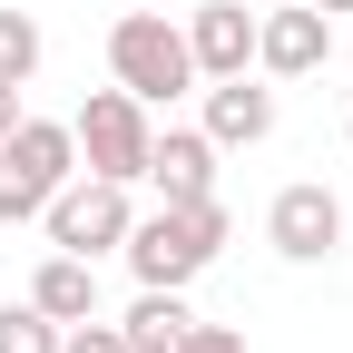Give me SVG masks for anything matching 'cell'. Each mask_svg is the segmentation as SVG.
I'll return each instance as SVG.
<instances>
[{
	"label": "cell",
	"instance_id": "obj_2",
	"mask_svg": "<svg viewBox=\"0 0 353 353\" xmlns=\"http://www.w3.org/2000/svg\"><path fill=\"white\" fill-rule=\"evenodd\" d=\"M59 176H79L69 118H20L10 138H0V226H30V216L59 196Z\"/></svg>",
	"mask_w": 353,
	"mask_h": 353
},
{
	"label": "cell",
	"instance_id": "obj_18",
	"mask_svg": "<svg viewBox=\"0 0 353 353\" xmlns=\"http://www.w3.org/2000/svg\"><path fill=\"white\" fill-rule=\"evenodd\" d=\"M314 10H353V0H314Z\"/></svg>",
	"mask_w": 353,
	"mask_h": 353
},
{
	"label": "cell",
	"instance_id": "obj_10",
	"mask_svg": "<svg viewBox=\"0 0 353 353\" xmlns=\"http://www.w3.org/2000/svg\"><path fill=\"white\" fill-rule=\"evenodd\" d=\"M206 138H216V148H255V138H275V88H255L245 69L216 79V88H206Z\"/></svg>",
	"mask_w": 353,
	"mask_h": 353
},
{
	"label": "cell",
	"instance_id": "obj_13",
	"mask_svg": "<svg viewBox=\"0 0 353 353\" xmlns=\"http://www.w3.org/2000/svg\"><path fill=\"white\" fill-rule=\"evenodd\" d=\"M0 353H59V324L39 314L30 294H20V304H0Z\"/></svg>",
	"mask_w": 353,
	"mask_h": 353
},
{
	"label": "cell",
	"instance_id": "obj_8",
	"mask_svg": "<svg viewBox=\"0 0 353 353\" xmlns=\"http://www.w3.org/2000/svg\"><path fill=\"white\" fill-rule=\"evenodd\" d=\"M187 59H196V79H236V69H255V10H245V0H196Z\"/></svg>",
	"mask_w": 353,
	"mask_h": 353
},
{
	"label": "cell",
	"instance_id": "obj_15",
	"mask_svg": "<svg viewBox=\"0 0 353 353\" xmlns=\"http://www.w3.org/2000/svg\"><path fill=\"white\" fill-rule=\"evenodd\" d=\"M59 353H128V334L88 314V324H59Z\"/></svg>",
	"mask_w": 353,
	"mask_h": 353
},
{
	"label": "cell",
	"instance_id": "obj_6",
	"mask_svg": "<svg viewBox=\"0 0 353 353\" xmlns=\"http://www.w3.org/2000/svg\"><path fill=\"white\" fill-rule=\"evenodd\" d=\"M324 59H334V10L294 0V10H265L255 20V69L265 79H314Z\"/></svg>",
	"mask_w": 353,
	"mask_h": 353
},
{
	"label": "cell",
	"instance_id": "obj_17",
	"mask_svg": "<svg viewBox=\"0 0 353 353\" xmlns=\"http://www.w3.org/2000/svg\"><path fill=\"white\" fill-rule=\"evenodd\" d=\"M20 118H30V108H20V88H10V79H0V138H10V128H20Z\"/></svg>",
	"mask_w": 353,
	"mask_h": 353
},
{
	"label": "cell",
	"instance_id": "obj_19",
	"mask_svg": "<svg viewBox=\"0 0 353 353\" xmlns=\"http://www.w3.org/2000/svg\"><path fill=\"white\" fill-rule=\"evenodd\" d=\"M343 138H353V118H343Z\"/></svg>",
	"mask_w": 353,
	"mask_h": 353
},
{
	"label": "cell",
	"instance_id": "obj_3",
	"mask_svg": "<svg viewBox=\"0 0 353 353\" xmlns=\"http://www.w3.org/2000/svg\"><path fill=\"white\" fill-rule=\"evenodd\" d=\"M69 138H79V157H88V176H108V187H138L148 176V99H128V88H88L79 99V118H69Z\"/></svg>",
	"mask_w": 353,
	"mask_h": 353
},
{
	"label": "cell",
	"instance_id": "obj_1",
	"mask_svg": "<svg viewBox=\"0 0 353 353\" xmlns=\"http://www.w3.org/2000/svg\"><path fill=\"white\" fill-rule=\"evenodd\" d=\"M216 245H226V206H216V196L128 216V236H118V255H128V275H138V285H196L206 265H216Z\"/></svg>",
	"mask_w": 353,
	"mask_h": 353
},
{
	"label": "cell",
	"instance_id": "obj_7",
	"mask_svg": "<svg viewBox=\"0 0 353 353\" xmlns=\"http://www.w3.org/2000/svg\"><path fill=\"white\" fill-rule=\"evenodd\" d=\"M265 245L275 255H294V265H324L334 245H343V206H334V187H285L275 206H265Z\"/></svg>",
	"mask_w": 353,
	"mask_h": 353
},
{
	"label": "cell",
	"instance_id": "obj_4",
	"mask_svg": "<svg viewBox=\"0 0 353 353\" xmlns=\"http://www.w3.org/2000/svg\"><path fill=\"white\" fill-rule=\"evenodd\" d=\"M108 69H118V88L128 99H176V88H196V59H187V30L176 20H157V10H128L118 30H108Z\"/></svg>",
	"mask_w": 353,
	"mask_h": 353
},
{
	"label": "cell",
	"instance_id": "obj_9",
	"mask_svg": "<svg viewBox=\"0 0 353 353\" xmlns=\"http://www.w3.org/2000/svg\"><path fill=\"white\" fill-rule=\"evenodd\" d=\"M148 187H157L167 206L216 196V138H206V128H167V138H148Z\"/></svg>",
	"mask_w": 353,
	"mask_h": 353
},
{
	"label": "cell",
	"instance_id": "obj_5",
	"mask_svg": "<svg viewBox=\"0 0 353 353\" xmlns=\"http://www.w3.org/2000/svg\"><path fill=\"white\" fill-rule=\"evenodd\" d=\"M128 216H138L128 187H108V176H59V196L39 206V226H50L59 255H88V265H99V255L128 236Z\"/></svg>",
	"mask_w": 353,
	"mask_h": 353
},
{
	"label": "cell",
	"instance_id": "obj_12",
	"mask_svg": "<svg viewBox=\"0 0 353 353\" xmlns=\"http://www.w3.org/2000/svg\"><path fill=\"white\" fill-rule=\"evenodd\" d=\"M196 314H187V285H138V304H128V353H167L176 334H187Z\"/></svg>",
	"mask_w": 353,
	"mask_h": 353
},
{
	"label": "cell",
	"instance_id": "obj_11",
	"mask_svg": "<svg viewBox=\"0 0 353 353\" xmlns=\"http://www.w3.org/2000/svg\"><path fill=\"white\" fill-rule=\"evenodd\" d=\"M30 304H39L50 324H88V314H99V265H88V255H59V245H50V265L30 275Z\"/></svg>",
	"mask_w": 353,
	"mask_h": 353
},
{
	"label": "cell",
	"instance_id": "obj_16",
	"mask_svg": "<svg viewBox=\"0 0 353 353\" xmlns=\"http://www.w3.org/2000/svg\"><path fill=\"white\" fill-rule=\"evenodd\" d=\"M167 353H245V334H236V324H187Z\"/></svg>",
	"mask_w": 353,
	"mask_h": 353
},
{
	"label": "cell",
	"instance_id": "obj_14",
	"mask_svg": "<svg viewBox=\"0 0 353 353\" xmlns=\"http://www.w3.org/2000/svg\"><path fill=\"white\" fill-rule=\"evenodd\" d=\"M30 69H39V20H30V10H0V79L20 88Z\"/></svg>",
	"mask_w": 353,
	"mask_h": 353
}]
</instances>
